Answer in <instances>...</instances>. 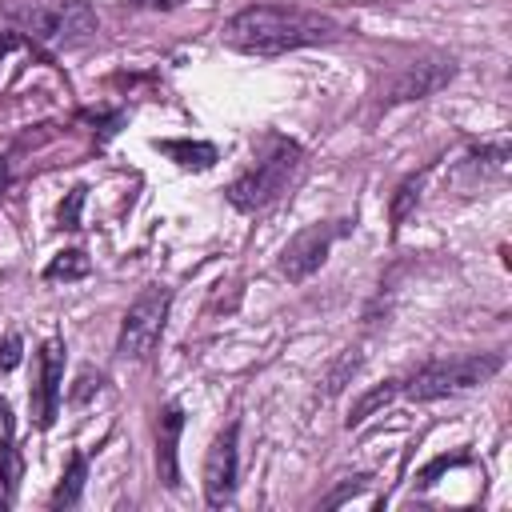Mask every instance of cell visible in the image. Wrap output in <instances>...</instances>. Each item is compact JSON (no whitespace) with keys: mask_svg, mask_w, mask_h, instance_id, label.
<instances>
[{"mask_svg":"<svg viewBox=\"0 0 512 512\" xmlns=\"http://www.w3.org/2000/svg\"><path fill=\"white\" fill-rule=\"evenodd\" d=\"M124 4H132V8H152V12H160V8H176V4H184V0H124Z\"/></svg>","mask_w":512,"mask_h":512,"instance_id":"cell-19","label":"cell"},{"mask_svg":"<svg viewBox=\"0 0 512 512\" xmlns=\"http://www.w3.org/2000/svg\"><path fill=\"white\" fill-rule=\"evenodd\" d=\"M224 44L248 56H280L336 36V24L296 4H248L224 24Z\"/></svg>","mask_w":512,"mask_h":512,"instance_id":"cell-1","label":"cell"},{"mask_svg":"<svg viewBox=\"0 0 512 512\" xmlns=\"http://www.w3.org/2000/svg\"><path fill=\"white\" fill-rule=\"evenodd\" d=\"M0 480H4V500H12V488L20 480V460H16V452H12L8 440L0 444Z\"/></svg>","mask_w":512,"mask_h":512,"instance_id":"cell-15","label":"cell"},{"mask_svg":"<svg viewBox=\"0 0 512 512\" xmlns=\"http://www.w3.org/2000/svg\"><path fill=\"white\" fill-rule=\"evenodd\" d=\"M444 80H452V60H416V64H408V68L396 76L388 100H392V104H396V100H420V96L436 92Z\"/></svg>","mask_w":512,"mask_h":512,"instance_id":"cell-9","label":"cell"},{"mask_svg":"<svg viewBox=\"0 0 512 512\" xmlns=\"http://www.w3.org/2000/svg\"><path fill=\"white\" fill-rule=\"evenodd\" d=\"M88 272H92L88 256H84L80 248H72V252H60V256L44 268V280H80V276H88Z\"/></svg>","mask_w":512,"mask_h":512,"instance_id":"cell-13","label":"cell"},{"mask_svg":"<svg viewBox=\"0 0 512 512\" xmlns=\"http://www.w3.org/2000/svg\"><path fill=\"white\" fill-rule=\"evenodd\" d=\"M452 464H464V456H440L432 468H424V472H420V488H428V484H432V476H436V472H444V468H452Z\"/></svg>","mask_w":512,"mask_h":512,"instance_id":"cell-17","label":"cell"},{"mask_svg":"<svg viewBox=\"0 0 512 512\" xmlns=\"http://www.w3.org/2000/svg\"><path fill=\"white\" fill-rule=\"evenodd\" d=\"M180 428H184V412L180 404H168L160 412V424H156V472L168 488L180 484V464H176V440H180Z\"/></svg>","mask_w":512,"mask_h":512,"instance_id":"cell-10","label":"cell"},{"mask_svg":"<svg viewBox=\"0 0 512 512\" xmlns=\"http://www.w3.org/2000/svg\"><path fill=\"white\" fill-rule=\"evenodd\" d=\"M236 436H240V424H228L212 448H208V460H204V500L212 508L228 504L232 492H236Z\"/></svg>","mask_w":512,"mask_h":512,"instance_id":"cell-7","label":"cell"},{"mask_svg":"<svg viewBox=\"0 0 512 512\" xmlns=\"http://www.w3.org/2000/svg\"><path fill=\"white\" fill-rule=\"evenodd\" d=\"M16 360H20V336H8L0 352V368H16Z\"/></svg>","mask_w":512,"mask_h":512,"instance_id":"cell-18","label":"cell"},{"mask_svg":"<svg viewBox=\"0 0 512 512\" xmlns=\"http://www.w3.org/2000/svg\"><path fill=\"white\" fill-rule=\"evenodd\" d=\"M84 472H88V460H84V452H72V460H68V472L60 476V484H56V492H52V508H72L76 500H80V488H84Z\"/></svg>","mask_w":512,"mask_h":512,"instance_id":"cell-12","label":"cell"},{"mask_svg":"<svg viewBox=\"0 0 512 512\" xmlns=\"http://www.w3.org/2000/svg\"><path fill=\"white\" fill-rule=\"evenodd\" d=\"M156 148H160L164 156H172L180 168H196V172H200V168H212V164H216V148H212V144H200V140H196V144H192V140H160Z\"/></svg>","mask_w":512,"mask_h":512,"instance_id":"cell-11","label":"cell"},{"mask_svg":"<svg viewBox=\"0 0 512 512\" xmlns=\"http://www.w3.org/2000/svg\"><path fill=\"white\" fill-rule=\"evenodd\" d=\"M60 384H64V344L44 340L40 348V384H36V420L48 428L60 412Z\"/></svg>","mask_w":512,"mask_h":512,"instance_id":"cell-8","label":"cell"},{"mask_svg":"<svg viewBox=\"0 0 512 512\" xmlns=\"http://www.w3.org/2000/svg\"><path fill=\"white\" fill-rule=\"evenodd\" d=\"M8 180H12V172H8V160H4V156H0V192H4V188H8Z\"/></svg>","mask_w":512,"mask_h":512,"instance_id":"cell-20","label":"cell"},{"mask_svg":"<svg viewBox=\"0 0 512 512\" xmlns=\"http://www.w3.org/2000/svg\"><path fill=\"white\" fill-rule=\"evenodd\" d=\"M344 232V224H308L304 232H296L288 240V248L280 252V272L288 280H308L324 260H328V248L332 240Z\"/></svg>","mask_w":512,"mask_h":512,"instance_id":"cell-6","label":"cell"},{"mask_svg":"<svg viewBox=\"0 0 512 512\" xmlns=\"http://www.w3.org/2000/svg\"><path fill=\"white\" fill-rule=\"evenodd\" d=\"M168 308H172V292H168V288H160V284L144 288V292L128 304V312H124V320H120L116 352H120L124 360H144V356H152V348L160 344Z\"/></svg>","mask_w":512,"mask_h":512,"instance_id":"cell-5","label":"cell"},{"mask_svg":"<svg viewBox=\"0 0 512 512\" xmlns=\"http://www.w3.org/2000/svg\"><path fill=\"white\" fill-rule=\"evenodd\" d=\"M296 172H300V144H292L284 136H268L260 144L256 160L228 184V204L240 212H260L288 192Z\"/></svg>","mask_w":512,"mask_h":512,"instance_id":"cell-2","label":"cell"},{"mask_svg":"<svg viewBox=\"0 0 512 512\" xmlns=\"http://www.w3.org/2000/svg\"><path fill=\"white\" fill-rule=\"evenodd\" d=\"M396 396V380H388V384H376L372 392H364L360 400H356V408H352V416H348V428H360L376 408H384L388 400Z\"/></svg>","mask_w":512,"mask_h":512,"instance_id":"cell-14","label":"cell"},{"mask_svg":"<svg viewBox=\"0 0 512 512\" xmlns=\"http://www.w3.org/2000/svg\"><path fill=\"white\" fill-rule=\"evenodd\" d=\"M416 196H420V176H416V180H404V184H400V196L392 200V220H396V224H400V220L408 216V204H412Z\"/></svg>","mask_w":512,"mask_h":512,"instance_id":"cell-16","label":"cell"},{"mask_svg":"<svg viewBox=\"0 0 512 512\" xmlns=\"http://www.w3.org/2000/svg\"><path fill=\"white\" fill-rule=\"evenodd\" d=\"M32 40L40 44H80L96 32V12L84 0H32V4H16L8 12Z\"/></svg>","mask_w":512,"mask_h":512,"instance_id":"cell-3","label":"cell"},{"mask_svg":"<svg viewBox=\"0 0 512 512\" xmlns=\"http://www.w3.org/2000/svg\"><path fill=\"white\" fill-rule=\"evenodd\" d=\"M500 356L496 352H480V356H456V360H436V364H424L408 376L404 384V396L408 400H440V396H452V392H464V388H476L484 384L488 376L500 372Z\"/></svg>","mask_w":512,"mask_h":512,"instance_id":"cell-4","label":"cell"}]
</instances>
